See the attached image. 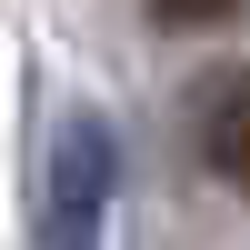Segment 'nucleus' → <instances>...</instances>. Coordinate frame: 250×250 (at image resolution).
Instances as JSON below:
<instances>
[{"label":"nucleus","mask_w":250,"mask_h":250,"mask_svg":"<svg viewBox=\"0 0 250 250\" xmlns=\"http://www.w3.org/2000/svg\"><path fill=\"white\" fill-rule=\"evenodd\" d=\"M240 0H150V20H170V30H210V20H230Z\"/></svg>","instance_id":"3"},{"label":"nucleus","mask_w":250,"mask_h":250,"mask_svg":"<svg viewBox=\"0 0 250 250\" xmlns=\"http://www.w3.org/2000/svg\"><path fill=\"white\" fill-rule=\"evenodd\" d=\"M120 190V150L100 110H60L50 150H40V250H100V220H110Z\"/></svg>","instance_id":"1"},{"label":"nucleus","mask_w":250,"mask_h":250,"mask_svg":"<svg viewBox=\"0 0 250 250\" xmlns=\"http://www.w3.org/2000/svg\"><path fill=\"white\" fill-rule=\"evenodd\" d=\"M190 140L230 190H250V70H210L190 80Z\"/></svg>","instance_id":"2"}]
</instances>
